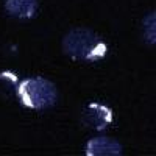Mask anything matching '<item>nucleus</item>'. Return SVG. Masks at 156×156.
Returning <instances> with one entry per match:
<instances>
[{
  "instance_id": "obj_1",
  "label": "nucleus",
  "mask_w": 156,
  "mask_h": 156,
  "mask_svg": "<svg viewBox=\"0 0 156 156\" xmlns=\"http://www.w3.org/2000/svg\"><path fill=\"white\" fill-rule=\"evenodd\" d=\"M62 50L75 61L94 62L105 58L108 47L95 31L78 27L70 30L62 39Z\"/></svg>"
},
{
  "instance_id": "obj_2",
  "label": "nucleus",
  "mask_w": 156,
  "mask_h": 156,
  "mask_svg": "<svg viewBox=\"0 0 156 156\" xmlns=\"http://www.w3.org/2000/svg\"><path fill=\"white\" fill-rule=\"evenodd\" d=\"M17 97L22 105L30 109H45L55 105L56 87L42 76L25 78L19 83Z\"/></svg>"
},
{
  "instance_id": "obj_3",
  "label": "nucleus",
  "mask_w": 156,
  "mask_h": 156,
  "mask_svg": "<svg viewBox=\"0 0 156 156\" xmlns=\"http://www.w3.org/2000/svg\"><path fill=\"white\" fill-rule=\"evenodd\" d=\"M112 122L111 108L100 103H89L81 111V123L95 131H103Z\"/></svg>"
},
{
  "instance_id": "obj_4",
  "label": "nucleus",
  "mask_w": 156,
  "mask_h": 156,
  "mask_svg": "<svg viewBox=\"0 0 156 156\" xmlns=\"http://www.w3.org/2000/svg\"><path fill=\"white\" fill-rule=\"evenodd\" d=\"M87 156H119L122 145L111 137H94L86 144Z\"/></svg>"
},
{
  "instance_id": "obj_5",
  "label": "nucleus",
  "mask_w": 156,
  "mask_h": 156,
  "mask_svg": "<svg viewBox=\"0 0 156 156\" xmlns=\"http://www.w3.org/2000/svg\"><path fill=\"white\" fill-rule=\"evenodd\" d=\"M5 9L17 19H30L37 11V0H6Z\"/></svg>"
},
{
  "instance_id": "obj_6",
  "label": "nucleus",
  "mask_w": 156,
  "mask_h": 156,
  "mask_svg": "<svg viewBox=\"0 0 156 156\" xmlns=\"http://www.w3.org/2000/svg\"><path fill=\"white\" fill-rule=\"evenodd\" d=\"M17 87H19V80L16 73L9 70L0 72V95L3 98H9L14 94H17Z\"/></svg>"
},
{
  "instance_id": "obj_7",
  "label": "nucleus",
  "mask_w": 156,
  "mask_h": 156,
  "mask_svg": "<svg viewBox=\"0 0 156 156\" xmlns=\"http://www.w3.org/2000/svg\"><path fill=\"white\" fill-rule=\"evenodd\" d=\"M142 33L148 44L156 45V11L150 12L142 20Z\"/></svg>"
}]
</instances>
